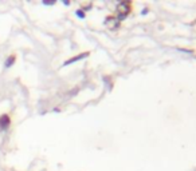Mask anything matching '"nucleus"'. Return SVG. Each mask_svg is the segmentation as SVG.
Here are the masks:
<instances>
[{"mask_svg": "<svg viewBox=\"0 0 196 171\" xmlns=\"http://www.w3.org/2000/svg\"><path fill=\"white\" fill-rule=\"evenodd\" d=\"M11 63H14V58H12V56H11V58H10V59H8V60H7L6 66H7V67H10V64H11Z\"/></svg>", "mask_w": 196, "mask_h": 171, "instance_id": "nucleus-1", "label": "nucleus"}]
</instances>
